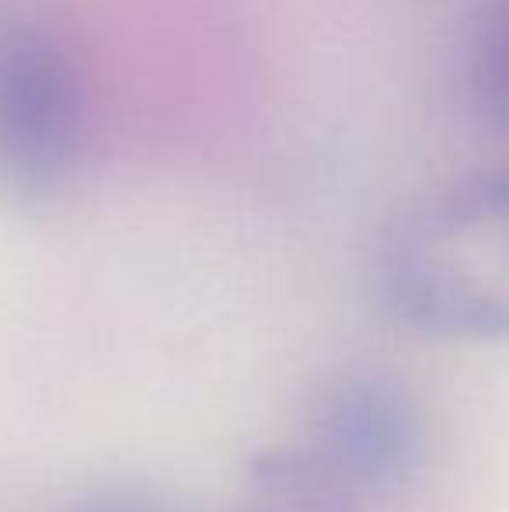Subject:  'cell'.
I'll return each instance as SVG.
<instances>
[{
	"mask_svg": "<svg viewBox=\"0 0 509 512\" xmlns=\"http://www.w3.org/2000/svg\"><path fill=\"white\" fill-rule=\"evenodd\" d=\"M88 140V84L63 35L35 18L0 21V182L53 192Z\"/></svg>",
	"mask_w": 509,
	"mask_h": 512,
	"instance_id": "7a4b0ae2",
	"label": "cell"
},
{
	"mask_svg": "<svg viewBox=\"0 0 509 512\" xmlns=\"http://www.w3.org/2000/svg\"><path fill=\"white\" fill-rule=\"evenodd\" d=\"M377 290L408 328L440 338H509V168L419 196L377 248Z\"/></svg>",
	"mask_w": 509,
	"mask_h": 512,
	"instance_id": "6da1fadb",
	"label": "cell"
},
{
	"mask_svg": "<svg viewBox=\"0 0 509 512\" xmlns=\"http://www.w3.org/2000/svg\"><path fill=\"white\" fill-rule=\"evenodd\" d=\"M290 446L321 478L363 502L412 478L426 432L412 394L398 380L349 370L314 391Z\"/></svg>",
	"mask_w": 509,
	"mask_h": 512,
	"instance_id": "3957f363",
	"label": "cell"
},
{
	"mask_svg": "<svg viewBox=\"0 0 509 512\" xmlns=\"http://www.w3.org/2000/svg\"><path fill=\"white\" fill-rule=\"evenodd\" d=\"M67 512H168L157 499L140 492H126V488H112V492H95L74 502Z\"/></svg>",
	"mask_w": 509,
	"mask_h": 512,
	"instance_id": "8992f818",
	"label": "cell"
},
{
	"mask_svg": "<svg viewBox=\"0 0 509 512\" xmlns=\"http://www.w3.org/2000/svg\"><path fill=\"white\" fill-rule=\"evenodd\" d=\"M468 84L475 105L509 136V0H489L471 35Z\"/></svg>",
	"mask_w": 509,
	"mask_h": 512,
	"instance_id": "5b68a950",
	"label": "cell"
},
{
	"mask_svg": "<svg viewBox=\"0 0 509 512\" xmlns=\"http://www.w3.org/2000/svg\"><path fill=\"white\" fill-rule=\"evenodd\" d=\"M227 512H360V499L321 478L290 443L258 453Z\"/></svg>",
	"mask_w": 509,
	"mask_h": 512,
	"instance_id": "277c9868",
	"label": "cell"
}]
</instances>
